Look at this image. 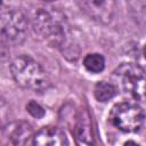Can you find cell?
Returning <instances> with one entry per match:
<instances>
[{"label": "cell", "mask_w": 146, "mask_h": 146, "mask_svg": "<svg viewBox=\"0 0 146 146\" xmlns=\"http://www.w3.org/2000/svg\"><path fill=\"white\" fill-rule=\"evenodd\" d=\"M10 72L15 82L27 90L43 91L49 84V78L43 67L33 58L26 55L16 57L10 65Z\"/></svg>", "instance_id": "cell-1"}, {"label": "cell", "mask_w": 146, "mask_h": 146, "mask_svg": "<svg viewBox=\"0 0 146 146\" xmlns=\"http://www.w3.org/2000/svg\"><path fill=\"white\" fill-rule=\"evenodd\" d=\"M27 34V19L17 8H0V44L15 47L25 40Z\"/></svg>", "instance_id": "cell-2"}, {"label": "cell", "mask_w": 146, "mask_h": 146, "mask_svg": "<svg viewBox=\"0 0 146 146\" xmlns=\"http://www.w3.org/2000/svg\"><path fill=\"white\" fill-rule=\"evenodd\" d=\"M33 30L51 46H59L64 42L66 29L65 21L59 14L46 9H39L33 17Z\"/></svg>", "instance_id": "cell-3"}, {"label": "cell", "mask_w": 146, "mask_h": 146, "mask_svg": "<svg viewBox=\"0 0 146 146\" xmlns=\"http://www.w3.org/2000/svg\"><path fill=\"white\" fill-rule=\"evenodd\" d=\"M111 123L123 132H137L145 122L144 110L132 102H122L115 104L108 116Z\"/></svg>", "instance_id": "cell-4"}, {"label": "cell", "mask_w": 146, "mask_h": 146, "mask_svg": "<svg viewBox=\"0 0 146 146\" xmlns=\"http://www.w3.org/2000/svg\"><path fill=\"white\" fill-rule=\"evenodd\" d=\"M119 76L123 90L135 100H144L145 91V72L139 65L122 64L115 72Z\"/></svg>", "instance_id": "cell-5"}, {"label": "cell", "mask_w": 146, "mask_h": 146, "mask_svg": "<svg viewBox=\"0 0 146 146\" xmlns=\"http://www.w3.org/2000/svg\"><path fill=\"white\" fill-rule=\"evenodd\" d=\"M79 8L92 21L108 24L115 13L116 0H76Z\"/></svg>", "instance_id": "cell-6"}, {"label": "cell", "mask_w": 146, "mask_h": 146, "mask_svg": "<svg viewBox=\"0 0 146 146\" xmlns=\"http://www.w3.org/2000/svg\"><path fill=\"white\" fill-rule=\"evenodd\" d=\"M32 144L36 146H63L68 140L64 131L56 127H44L33 135Z\"/></svg>", "instance_id": "cell-7"}, {"label": "cell", "mask_w": 146, "mask_h": 146, "mask_svg": "<svg viewBox=\"0 0 146 146\" xmlns=\"http://www.w3.org/2000/svg\"><path fill=\"white\" fill-rule=\"evenodd\" d=\"M7 129V136L10 143L14 145H26L33 138L32 127L26 122L9 123L5 127Z\"/></svg>", "instance_id": "cell-8"}, {"label": "cell", "mask_w": 146, "mask_h": 146, "mask_svg": "<svg viewBox=\"0 0 146 146\" xmlns=\"http://www.w3.org/2000/svg\"><path fill=\"white\" fill-rule=\"evenodd\" d=\"M117 94V89L113 83L106 82V81H100L95 86L94 89V95L95 98L98 102H108L110 99H112L115 95Z\"/></svg>", "instance_id": "cell-9"}, {"label": "cell", "mask_w": 146, "mask_h": 146, "mask_svg": "<svg viewBox=\"0 0 146 146\" xmlns=\"http://www.w3.org/2000/svg\"><path fill=\"white\" fill-rule=\"evenodd\" d=\"M83 66L90 73H100L105 67V59L100 54H88L83 58Z\"/></svg>", "instance_id": "cell-10"}, {"label": "cell", "mask_w": 146, "mask_h": 146, "mask_svg": "<svg viewBox=\"0 0 146 146\" xmlns=\"http://www.w3.org/2000/svg\"><path fill=\"white\" fill-rule=\"evenodd\" d=\"M75 136L79 143L81 144H91L90 137V124L88 121V116L79 117L78 123L75 125Z\"/></svg>", "instance_id": "cell-11"}, {"label": "cell", "mask_w": 146, "mask_h": 146, "mask_svg": "<svg viewBox=\"0 0 146 146\" xmlns=\"http://www.w3.org/2000/svg\"><path fill=\"white\" fill-rule=\"evenodd\" d=\"M10 117H11L10 107H9L8 103L3 98L0 97V127L5 128L7 124H9Z\"/></svg>", "instance_id": "cell-12"}, {"label": "cell", "mask_w": 146, "mask_h": 146, "mask_svg": "<svg viewBox=\"0 0 146 146\" xmlns=\"http://www.w3.org/2000/svg\"><path fill=\"white\" fill-rule=\"evenodd\" d=\"M26 110H27V112H29L32 116H34V117H36V119H41V117H43V115L46 114L43 107H42L41 105H39L38 103L33 102V100H31V102L26 105Z\"/></svg>", "instance_id": "cell-13"}, {"label": "cell", "mask_w": 146, "mask_h": 146, "mask_svg": "<svg viewBox=\"0 0 146 146\" xmlns=\"http://www.w3.org/2000/svg\"><path fill=\"white\" fill-rule=\"evenodd\" d=\"M42 1H47V2H51V1H56V0H42Z\"/></svg>", "instance_id": "cell-14"}, {"label": "cell", "mask_w": 146, "mask_h": 146, "mask_svg": "<svg viewBox=\"0 0 146 146\" xmlns=\"http://www.w3.org/2000/svg\"><path fill=\"white\" fill-rule=\"evenodd\" d=\"M1 7H2V1L0 0V8H1Z\"/></svg>", "instance_id": "cell-15"}]
</instances>
